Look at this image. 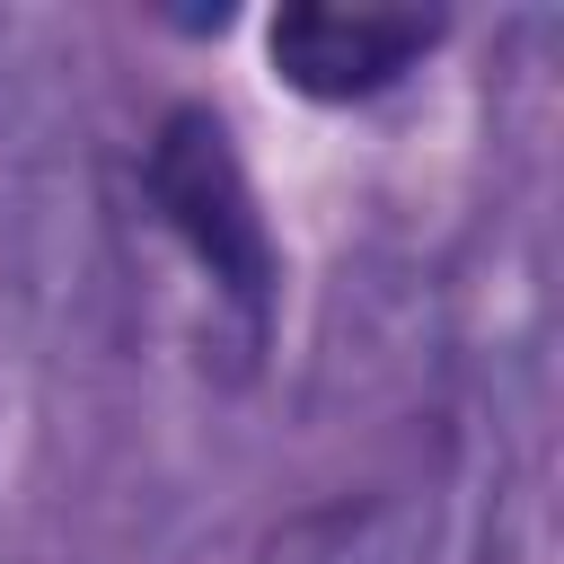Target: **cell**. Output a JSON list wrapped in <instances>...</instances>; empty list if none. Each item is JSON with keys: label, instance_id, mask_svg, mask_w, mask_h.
Listing matches in <instances>:
<instances>
[{"label": "cell", "instance_id": "6da1fadb", "mask_svg": "<svg viewBox=\"0 0 564 564\" xmlns=\"http://www.w3.org/2000/svg\"><path fill=\"white\" fill-rule=\"evenodd\" d=\"M423 44H432V18H414V9H291V18H273V62L308 97L388 88Z\"/></svg>", "mask_w": 564, "mask_h": 564}]
</instances>
